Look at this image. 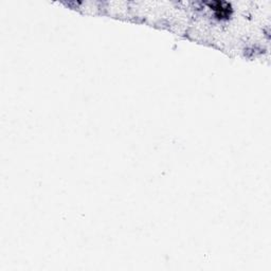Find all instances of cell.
Wrapping results in <instances>:
<instances>
[{"label": "cell", "mask_w": 271, "mask_h": 271, "mask_svg": "<svg viewBox=\"0 0 271 271\" xmlns=\"http://www.w3.org/2000/svg\"><path fill=\"white\" fill-rule=\"evenodd\" d=\"M209 8L213 10L214 15L219 19H228L232 14V7L225 2H213L208 4Z\"/></svg>", "instance_id": "6da1fadb"}]
</instances>
